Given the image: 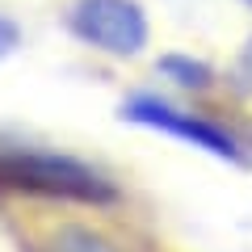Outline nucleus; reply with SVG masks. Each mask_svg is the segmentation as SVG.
I'll use <instances>...</instances> for the list:
<instances>
[{
	"label": "nucleus",
	"mask_w": 252,
	"mask_h": 252,
	"mask_svg": "<svg viewBox=\"0 0 252 252\" xmlns=\"http://www.w3.org/2000/svg\"><path fill=\"white\" fill-rule=\"evenodd\" d=\"M0 185L26 189L34 198H67V202L114 198V181H105L84 160L59 152H34V147H4L0 152Z\"/></svg>",
	"instance_id": "1"
},
{
	"label": "nucleus",
	"mask_w": 252,
	"mask_h": 252,
	"mask_svg": "<svg viewBox=\"0 0 252 252\" xmlns=\"http://www.w3.org/2000/svg\"><path fill=\"white\" fill-rule=\"evenodd\" d=\"M160 67H164V76H172V80H181V84H202L206 80V67H198L189 55H164Z\"/></svg>",
	"instance_id": "5"
},
{
	"label": "nucleus",
	"mask_w": 252,
	"mask_h": 252,
	"mask_svg": "<svg viewBox=\"0 0 252 252\" xmlns=\"http://www.w3.org/2000/svg\"><path fill=\"white\" fill-rule=\"evenodd\" d=\"M122 118L135 126H147V130H160V135H172V139H185V143L202 147V152L219 156V160L227 164H240V143H235V135H227L223 126L206 122V118H193L185 114V109H172L168 101L160 97H130L122 105Z\"/></svg>",
	"instance_id": "3"
},
{
	"label": "nucleus",
	"mask_w": 252,
	"mask_h": 252,
	"mask_svg": "<svg viewBox=\"0 0 252 252\" xmlns=\"http://www.w3.org/2000/svg\"><path fill=\"white\" fill-rule=\"evenodd\" d=\"M17 42H21V34H17V26H13L9 17H0V59H9V55L17 51Z\"/></svg>",
	"instance_id": "6"
},
{
	"label": "nucleus",
	"mask_w": 252,
	"mask_h": 252,
	"mask_svg": "<svg viewBox=\"0 0 252 252\" xmlns=\"http://www.w3.org/2000/svg\"><path fill=\"white\" fill-rule=\"evenodd\" d=\"M248 4H252V0H248Z\"/></svg>",
	"instance_id": "7"
},
{
	"label": "nucleus",
	"mask_w": 252,
	"mask_h": 252,
	"mask_svg": "<svg viewBox=\"0 0 252 252\" xmlns=\"http://www.w3.org/2000/svg\"><path fill=\"white\" fill-rule=\"evenodd\" d=\"M46 252H114L105 240H97V235L89 231H76V227H67V231H59L51 244H46Z\"/></svg>",
	"instance_id": "4"
},
{
	"label": "nucleus",
	"mask_w": 252,
	"mask_h": 252,
	"mask_svg": "<svg viewBox=\"0 0 252 252\" xmlns=\"http://www.w3.org/2000/svg\"><path fill=\"white\" fill-rule=\"evenodd\" d=\"M67 26L76 38L118 59H130L147 46V17L135 0H76Z\"/></svg>",
	"instance_id": "2"
}]
</instances>
